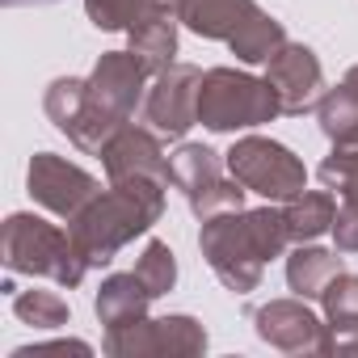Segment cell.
<instances>
[{
  "mask_svg": "<svg viewBox=\"0 0 358 358\" xmlns=\"http://www.w3.org/2000/svg\"><path fill=\"white\" fill-rule=\"evenodd\" d=\"M164 190L152 177H127L97 190L72 220L68 232L89 266H110L135 236H148L152 224L164 215Z\"/></svg>",
  "mask_w": 358,
  "mask_h": 358,
  "instance_id": "1",
  "label": "cell"
},
{
  "mask_svg": "<svg viewBox=\"0 0 358 358\" xmlns=\"http://www.w3.org/2000/svg\"><path fill=\"white\" fill-rule=\"evenodd\" d=\"M287 245H291V236H287L282 211H274V207L224 211L215 220H203V232H199V249H203L207 266L236 295L257 291L266 266L274 257H282Z\"/></svg>",
  "mask_w": 358,
  "mask_h": 358,
  "instance_id": "2",
  "label": "cell"
},
{
  "mask_svg": "<svg viewBox=\"0 0 358 358\" xmlns=\"http://www.w3.org/2000/svg\"><path fill=\"white\" fill-rule=\"evenodd\" d=\"M148 68L131 55V51H106L93 72L85 76V101L76 110V118L64 127V135L89 152V156H101L106 143L131 122L135 106L143 101V85H148Z\"/></svg>",
  "mask_w": 358,
  "mask_h": 358,
  "instance_id": "3",
  "label": "cell"
},
{
  "mask_svg": "<svg viewBox=\"0 0 358 358\" xmlns=\"http://www.w3.org/2000/svg\"><path fill=\"white\" fill-rule=\"evenodd\" d=\"M0 262L9 274H30V278H51L59 287H80L89 262L80 257L72 232L47 224L43 215L13 211L0 228Z\"/></svg>",
  "mask_w": 358,
  "mask_h": 358,
  "instance_id": "4",
  "label": "cell"
},
{
  "mask_svg": "<svg viewBox=\"0 0 358 358\" xmlns=\"http://www.w3.org/2000/svg\"><path fill=\"white\" fill-rule=\"evenodd\" d=\"M278 97L270 89L266 76L253 72H236V68H211L203 72V89H199V122L215 135H236V131H253L262 122H274Z\"/></svg>",
  "mask_w": 358,
  "mask_h": 358,
  "instance_id": "5",
  "label": "cell"
},
{
  "mask_svg": "<svg viewBox=\"0 0 358 358\" xmlns=\"http://www.w3.org/2000/svg\"><path fill=\"white\" fill-rule=\"evenodd\" d=\"M224 160H228V173L236 177L249 194H262L270 203H287V199H295V194L308 190L303 160L287 143H278L270 135H241L224 152Z\"/></svg>",
  "mask_w": 358,
  "mask_h": 358,
  "instance_id": "6",
  "label": "cell"
},
{
  "mask_svg": "<svg viewBox=\"0 0 358 358\" xmlns=\"http://www.w3.org/2000/svg\"><path fill=\"white\" fill-rule=\"evenodd\" d=\"M169 169H173V186L186 194L199 220H215L224 211L245 207L249 190L228 173V160H220V152H211L207 143H182L169 156Z\"/></svg>",
  "mask_w": 358,
  "mask_h": 358,
  "instance_id": "7",
  "label": "cell"
},
{
  "mask_svg": "<svg viewBox=\"0 0 358 358\" xmlns=\"http://www.w3.org/2000/svg\"><path fill=\"white\" fill-rule=\"evenodd\" d=\"M106 354L110 358H152V354H169V358H194L207 350V329L203 320L173 312V316H139L127 324L106 329Z\"/></svg>",
  "mask_w": 358,
  "mask_h": 358,
  "instance_id": "8",
  "label": "cell"
},
{
  "mask_svg": "<svg viewBox=\"0 0 358 358\" xmlns=\"http://www.w3.org/2000/svg\"><path fill=\"white\" fill-rule=\"evenodd\" d=\"M199 89L203 72L194 64H169L143 97V122L164 139H182L199 122Z\"/></svg>",
  "mask_w": 358,
  "mask_h": 358,
  "instance_id": "9",
  "label": "cell"
},
{
  "mask_svg": "<svg viewBox=\"0 0 358 358\" xmlns=\"http://www.w3.org/2000/svg\"><path fill=\"white\" fill-rule=\"evenodd\" d=\"M26 186H30V199L38 207H47L51 215H64L72 220L101 186H97V177L85 173L80 164L55 156V152H38L26 169Z\"/></svg>",
  "mask_w": 358,
  "mask_h": 358,
  "instance_id": "10",
  "label": "cell"
},
{
  "mask_svg": "<svg viewBox=\"0 0 358 358\" xmlns=\"http://www.w3.org/2000/svg\"><path fill=\"white\" fill-rule=\"evenodd\" d=\"M266 80H270L282 114H308L324 97V68H320L316 51L303 43H291V38L270 55Z\"/></svg>",
  "mask_w": 358,
  "mask_h": 358,
  "instance_id": "11",
  "label": "cell"
},
{
  "mask_svg": "<svg viewBox=\"0 0 358 358\" xmlns=\"http://www.w3.org/2000/svg\"><path fill=\"white\" fill-rule=\"evenodd\" d=\"M253 329L266 345L282 354H320L324 320L308 308V299H270L253 312Z\"/></svg>",
  "mask_w": 358,
  "mask_h": 358,
  "instance_id": "12",
  "label": "cell"
},
{
  "mask_svg": "<svg viewBox=\"0 0 358 358\" xmlns=\"http://www.w3.org/2000/svg\"><path fill=\"white\" fill-rule=\"evenodd\" d=\"M101 164H106V177L110 182H127V177H152L160 186H173V169H169V156L156 139L152 127H122L106 152H101Z\"/></svg>",
  "mask_w": 358,
  "mask_h": 358,
  "instance_id": "13",
  "label": "cell"
},
{
  "mask_svg": "<svg viewBox=\"0 0 358 358\" xmlns=\"http://www.w3.org/2000/svg\"><path fill=\"white\" fill-rule=\"evenodd\" d=\"M253 9H257V0H177V22L194 30L199 38L228 43Z\"/></svg>",
  "mask_w": 358,
  "mask_h": 358,
  "instance_id": "14",
  "label": "cell"
},
{
  "mask_svg": "<svg viewBox=\"0 0 358 358\" xmlns=\"http://www.w3.org/2000/svg\"><path fill=\"white\" fill-rule=\"evenodd\" d=\"M148 303H152V291L139 282L135 270H131V274H110V278L97 287V295H93V312H97V320H101L106 329L148 316Z\"/></svg>",
  "mask_w": 358,
  "mask_h": 358,
  "instance_id": "15",
  "label": "cell"
},
{
  "mask_svg": "<svg viewBox=\"0 0 358 358\" xmlns=\"http://www.w3.org/2000/svg\"><path fill=\"white\" fill-rule=\"evenodd\" d=\"M341 274V257L333 249H320L312 241L295 245V253L287 257V287L299 295V299H320L324 287Z\"/></svg>",
  "mask_w": 358,
  "mask_h": 358,
  "instance_id": "16",
  "label": "cell"
},
{
  "mask_svg": "<svg viewBox=\"0 0 358 358\" xmlns=\"http://www.w3.org/2000/svg\"><path fill=\"white\" fill-rule=\"evenodd\" d=\"M333 220H337L333 190H303V194L282 203V224H287L291 245H303V241H316V236L333 232Z\"/></svg>",
  "mask_w": 358,
  "mask_h": 358,
  "instance_id": "17",
  "label": "cell"
},
{
  "mask_svg": "<svg viewBox=\"0 0 358 358\" xmlns=\"http://www.w3.org/2000/svg\"><path fill=\"white\" fill-rule=\"evenodd\" d=\"M287 43V30L278 17H270L262 5L245 17V26L228 38V51L241 59V64H270V55Z\"/></svg>",
  "mask_w": 358,
  "mask_h": 358,
  "instance_id": "18",
  "label": "cell"
},
{
  "mask_svg": "<svg viewBox=\"0 0 358 358\" xmlns=\"http://www.w3.org/2000/svg\"><path fill=\"white\" fill-rule=\"evenodd\" d=\"M316 118H320V131L333 139V143H358V93L337 85V89H324L320 106H316Z\"/></svg>",
  "mask_w": 358,
  "mask_h": 358,
  "instance_id": "19",
  "label": "cell"
},
{
  "mask_svg": "<svg viewBox=\"0 0 358 358\" xmlns=\"http://www.w3.org/2000/svg\"><path fill=\"white\" fill-rule=\"evenodd\" d=\"M13 312L30 329H64V324H72V308L55 291H22V295H13Z\"/></svg>",
  "mask_w": 358,
  "mask_h": 358,
  "instance_id": "20",
  "label": "cell"
},
{
  "mask_svg": "<svg viewBox=\"0 0 358 358\" xmlns=\"http://www.w3.org/2000/svg\"><path fill=\"white\" fill-rule=\"evenodd\" d=\"M320 186L341 199H358V143H333L320 160Z\"/></svg>",
  "mask_w": 358,
  "mask_h": 358,
  "instance_id": "21",
  "label": "cell"
},
{
  "mask_svg": "<svg viewBox=\"0 0 358 358\" xmlns=\"http://www.w3.org/2000/svg\"><path fill=\"white\" fill-rule=\"evenodd\" d=\"M135 274H139V282L152 291V299L169 295V291H173V282H177L173 249H169L164 241H148V245H143V253H139V262H135Z\"/></svg>",
  "mask_w": 358,
  "mask_h": 358,
  "instance_id": "22",
  "label": "cell"
},
{
  "mask_svg": "<svg viewBox=\"0 0 358 358\" xmlns=\"http://www.w3.org/2000/svg\"><path fill=\"white\" fill-rule=\"evenodd\" d=\"M148 5H152V0H85V13H89V22L97 30L118 34V30H131L143 17Z\"/></svg>",
  "mask_w": 358,
  "mask_h": 358,
  "instance_id": "23",
  "label": "cell"
},
{
  "mask_svg": "<svg viewBox=\"0 0 358 358\" xmlns=\"http://www.w3.org/2000/svg\"><path fill=\"white\" fill-rule=\"evenodd\" d=\"M80 101H85V80H80V76H59V80H51L47 93H43V110H47V118H51L59 131L76 118Z\"/></svg>",
  "mask_w": 358,
  "mask_h": 358,
  "instance_id": "24",
  "label": "cell"
},
{
  "mask_svg": "<svg viewBox=\"0 0 358 358\" xmlns=\"http://www.w3.org/2000/svg\"><path fill=\"white\" fill-rule=\"evenodd\" d=\"M320 308H324V320H358V274L341 270V274L324 287Z\"/></svg>",
  "mask_w": 358,
  "mask_h": 358,
  "instance_id": "25",
  "label": "cell"
},
{
  "mask_svg": "<svg viewBox=\"0 0 358 358\" xmlns=\"http://www.w3.org/2000/svg\"><path fill=\"white\" fill-rule=\"evenodd\" d=\"M320 354L324 358H358V320H324Z\"/></svg>",
  "mask_w": 358,
  "mask_h": 358,
  "instance_id": "26",
  "label": "cell"
},
{
  "mask_svg": "<svg viewBox=\"0 0 358 358\" xmlns=\"http://www.w3.org/2000/svg\"><path fill=\"white\" fill-rule=\"evenodd\" d=\"M333 245L341 253H358V199H341L333 220Z\"/></svg>",
  "mask_w": 358,
  "mask_h": 358,
  "instance_id": "27",
  "label": "cell"
},
{
  "mask_svg": "<svg viewBox=\"0 0 358 358\" xmlns=\"http://www.w3.org/2000/svg\"><path fill=\"white\" fill-rule=\"evenodd\" d=\"M68 350H76V354H93V345H89V341H47V345H17V350H13V358H34V354H68Z\"/></svg>",
  "mask_w": 358,
  "mask_h": 358,
  "instance_id": "28",
  "label": "cell"
},
{
  "mask_svg": "<svg viewBox=\"0 0 358 358\" xmlns=\"http://www.w3.org/2000/svg\"><path fill=\"white\" fill-rule=\"evenodd\" d=\"M5 9H30V5H55V0H0Z\"/></svg>",
  "mask_w": 358,
  "mask_h": 358,
  "instance_id": "29",
  "label": "cell"
},
{
  "mask_svg": "<svg viewBox=\"0 0 358 358\" xmlns=\"http://www.w3.org/2000/svg\"><path fill=\"white\" fill-rule=\"evenodd\" d=\"M341 85H345V89H354V93H358V64H354V68H350V72H345V80H341Z\"/></svg>",
  "mask_w": 358,
  "mask_h": 358,
  "instance_id": "30",
  "label": "cell"
}]
</instances>
